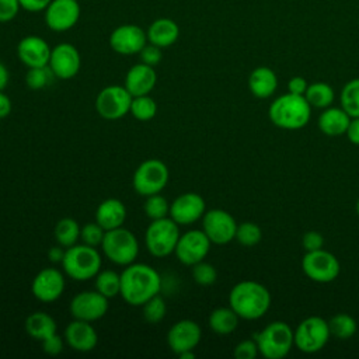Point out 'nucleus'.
Listing matches in <instances>:
<instances>
[{"label":"nucleus","mask_w":359,"mask_h":359,"mask_svg":"<svg viewBox=\"0 0 359 359\" xmlns=\"http://www.w3.org/2000/svg\"><path fill=\"white\" fill-rule=\"evenodd\" d=\"M161 276L150 265L132 262L121 272V297L135 307L143 306L149 299L160 294Z\"/></svg>","instance_id":"nucleus-1"},{"label":"nucleus","mask_w":359,"mask_h":359,"mask_svg":"<svg viewBox=\"0 0 359 359\" xmlns=\"http://www.w3.org/2000/svg\"><path fill=\"white\" fill-rule=\"evenodd\" d=\"M229 306L243 320H258L271 307V293L259 282L241 280L229 293Z\"/></svg>","instance_id":"nucleus-2"},{"label":"nucleus","mask_w":359,"mask_h":359,"mask_svg":"<svg viewBox=\"0 0 359 359\" xmlns=\"http://www.w3.org/2000/svg\"><path fill=\"white\" fill-rule=\"evenodd\" d=\"M268 116L279 129L299 130L309 123L311 107L304 95L286 93L272 101L268 109Z\"/></svg>","instance_id":"nucleus-3"},{"label":"nucleus","mask_w":359,"mask_h":359,"mask_svg":"<svg viewBox=\"0 0 359 359\" xmlns=\"http://www.w3.org/2000/svg\"><path fill=\"white\" fill-rule=\"evenodd\" d=\"M63 272L73 280L83 282L94 279L101 271L102 258L95 247L87 244H74L65 251L62 259Z\"/></svg>","instance_id":"nucleus-4"},{"label":"nucleus","mask_w":359,"mask_h":359,"mask_svg":"<svg viewBox=\"0 0 359 359\" xmlns=\"http://www.w3.org/2000/svg\"><path fill=\"white\" fill-rule=\"evenodd\" d=\"M258 352L266 359L285 358L294 345V334L285 321H272L254 335Z\"/></svg>","instance_id":"nucleus-5"},{"label":"nucleus","mask_w":359,"mask_h":359,"mask_svg":"<svg viewBox=\"0 0 359 359\" xmlns=\"http://www.w3.org/2000/svg\"><path fill=\"white\" fill-rule=\"evenodd\" d=\"M101 250L111 262L126 266L136 261L139 255V241L130 230L121 226L105 231Z\"/></svg>","instance_id":"nucleus-6"},{"label":"nucleus","mask_w":359,"mask_h":359,"mask_svg":"<svg viewBox=\"0 0 359 359\" xmlns=\"http://www.w3.org/2000/svg\"><path fill=\"white\" fill-rule=\"evenodd\" d=\"M180 234V224L170 216L151 220L144 233V245L153 257L164 258L174 252Z\"/></svg>","instance_id":"nucleus-7"},{"label":"nucleus","mask_w":359,"mask_h":359,"mask_svg":"<svg viewBox=\"0 0 359 359\" xmlns=\"http://www.w3.org/2000/svg\"><path fill=\"white\" fill-rule=\"evenodd\" d=\"M168 178L170 171L165 163L158 158H147L135 170L132 185L136 194L149 196L153 194H160L165 188Z\"/></svg>","instance_id":"nucleus-8"},{"label":"nucleus","mask_w":359,"mask_h":359,"mask_svg":"<svg viewBox=\"0 0 359 359\" xmlns=\"http://www.w3.org/2000/svg\"><path fill=\"white\" fill-rule=\"evenodd\" d=\"M294 334V346L304 353L321 351L331 338L328 321L320 316H310L299 323Z\"/></svg>","instance_id":"nucleus-9"},{"label":"nucleus","mask_w":359,"mask_h":359,"mask_svg":"<svg viewBox=\"0 0 359 359\" xmlns=\"http://www.w3.org/2000/svg\"><path fill=\"white\" fill-rule=\"evenodd\" d=\"M302 269L309 279L317 283H330L338 278L341 265L332 252L321 248L304 254Z\"/></svg>","instance_id":"nucleus-10"},{"label":"nucleus","mask_w":359,"mask_h":359,"mask_svg":"<svg viewBox=\"0 0 359 359\" xmlns=\"http://www.w3.org/2000/svg\"><path fill=\"white\" fill-rule=\"evenodd\" d=\"M132 98L125 86H107L97 94L95 111L104 119H121L129 112Z\"/></svg>","instance_id":"nucleus-11"},{"label":"nucleus","mask_w":359,"mask_h":359,"mask_svg":"<svg viewBox=\"0 0 359 359\" xmlns=\"http://www.w3.org/2000/svg\"><path fill=\"white\" fill-rule=\"evenodd\" d=\"M236 219L224 209H209L202 216V230L212 244H227L236 237Z\"/></svg>","instance_id":"nucleus-12"},{"label":"nucleus","mask_w":359,"mask_h":359,"mask_svg":"<svg viewBox=\"0 0 359 359\" xmlns=\"http://www.w3.org/2000/svg\"><path fill=\"white\" fill-rule=\"evenodd\" d=\"M210 244L212 243L203 230L192 229L180 234L174 254L181 264L192 266L206 258Z\"/></svg>","instance_id":"nucleus-13"},{"label":"nucleus","mask_w":359,"mask_h":359,"mask_svg":"<svg viewBox=\"0 0 359 359\" xmlns=\"http://www.w3.org/2000/svg\"><path fill=\"white\" fill-rule=\"evenodd\" d=\"M108 299L97 290H83L73 296L69 311L73 318L83 321H97L108 311Z\"/></svg>","instance_id":"nucleus-14"},{"label":"nucleus","mask_w":359,"mask_h":359,"mask_svg":"<svg viewBox=\"0 0 359 359\" xmlns=\"http://www.w3.org/2000/svg\"><path fill=\"white\" fill-rule=\"evenodd\" d=\"M80 13L77 0H52L45 8V24L55 32H65L77 24Z\"/></svg>","instance_id":"nucleus-15"},{"label":"nucleus","mask_w":359,"mask_h":359,"mask_svg":"<svg viewBox=\"0 0 359 359\" xmlns=\"http://www.w3.org/2000/svg\"><path fill=\"white\" fill-rule=\"evenodd\" d=\"M66 280L62 271L48 266L41 269L31 283L34 297L42 303H52L57 300L65 292Z\"/></svg>","instance_id":"nucleus-16"},{"label":"nucleus","mask_w":359,"mask_h":359,"mask_svg":"<svg viewBox=\"0 0 359 359\" xmlns=\"http://www.w3.org/2000/svg\"><path fill=\"white\" fill-rule=\"evenodd\" d=\"M147 43L146 31L136 24H122L109 35V46L119 55H137Z\"/></svg>","instance_id":"nucleus-17"},{"label":"nucleus","mask_w":359,"mask_h":359,"mask_svg":"<svg viewBox=\"0 0 359 359\" xmlns=\"http://www.w3.org/2000/svg\"><path fill=\"white\" fill-rule=\"evenodd\" d=\"M48 66L50 67L56 79L69 80L79 73L81 66V57L74 45L62 42L52 48Z\"/></svg>","instance_id":"nucleus-18"},{"label":"nucleus","mask_w":359,"mask_h":359,"mask_svg":"<svg viewBox=\"0 0 359 359\" xmlns=\"http://www.w3.org/2000/svg\"><path fill=\"white\" fill-rule=\"evenodd\" d=\"M206 212L205 199L196 192H185L178 195L170 203V217L180 226L198 222Z\"/></svg>","instance_id":"nucleus-19"},{"label":"nucleus","mask_w":359,"mask_h":359,"mask_svg":"<svg viewBox=\"0 0 359 359\" xmlns=\"http://www.w3.org/2000/svg\"><path fill=\"white\" fill-rule=\"evenodd\" d=\"M202 338V330L194 320H180L171 325L167 332V344L170 349L180 355L185 351H194Z\"/></svg>","instance_id":"nucleus-20"},{"label":"nucleus","mask_w":359,"mask_h":359,"mask_svg":"<svg viewBox=\"0 0 359 359\" xmlns=\"http://www.w3.org/2000/svg\"><path fill=\"white\" fill-rule=\"evenodd\" d=\"M52 48L38 35H27L17 45V56L27 67H39L49 63Z\"/></svg>","instance_id":"nucleus-21"},{"label":"nucleus","mask_w":359,"mask_h":359,"mask_svg":"<svg viewBox=\"0 0 359 359\" xmlns=\"http://www.w3.org/2000/svg\"><path fill=\"white\" fill-rule=\"evenodd\" d=\"M65 341L73 351L90 352L97 346L98 334L91 323L73 318L65 328Z\"/></svg>","instance_id":"nucleus-22"},{"label":"nucleus","mask_w":359,"mask_h":359,"mask_svg":"<svg viewBox=\"0 0 359 359\" xmlns=\"http://www.w3.org/2000/svg\"><path fill=\"white\" fill-rule=\"evenodd\" d=\"M157 83V73L153 66L144 65L142 62L133 65L125 76V88L132 97L150 94Z\"/></svg>","instance_id":"nucleus-23"},{"label":"nucleus","mask_w":359,"mask_h":359,"mask_svg":"<svg viewBox=\"0 0 359 359\" xmlns=\"http://www.w3.org/2000/svg\"><path fill=\"white\" fill-rule=\"evenodd\" d=\"M126 220V208L118 198L104 199L95 210V222L105 230H114L123 226Z\"/></svg>","instance_id":"nucleus-24"},{"label":"nucleus","mask_w":359,"mask_h":359,"mask_svg":"<svg viewBox=\"0 0 359 359\" xmlns=\"http://www.w3.org/2000/svg\"><path fill=\"white\" fill-rule=\"evenodd\" d=\"M146 35L147 42L154 43L164 49L177 42L180 36V27L174 20L168 17H161L154 20L149 25V28L146 29Z\"/></svg>","instance_id":"nucleus-25"},{"label":"nucleus","mask_w":359,"mask_h":359,"mask_svg":"<svg viewBox=\"0 0 359 359\" xmlns=\"http://www.w3.org/2000/svg\"><path fill=\"white\" fill-rule=\"evenodd\" d=\"M349 122L351 116L344 111L342 107L324 108L317 119V125L321 133L330 137L345 135Z\"/></svg>","instance_id":"nucleus-26"},{"label":"nucleus","mask_w":359,"mask_h":359,"mask_svg":"<svg viewBox=\"0 0 359 359\" xmlns=\"http://www.w3.org/2000/svg\"><path fill=\"white\" fill-rule=\"evenodd\" d=\"M248 88L257 98H269L278 88L276 73L266 66L255 67L248 76Z\"/></svg>","instance_id":"nucleus-27"},{"label":"nucleus","mask_w":359,"mask_h":359,"mask_svg":"<svg viewBox=\"0 0 359 359\" xmlns=\"http://www.w3.org/2000/svg\"><path fill=\"white\" fill-rule=\"evenodd\" d=\"M27 334L36 341H43L45 338L57 332V325L55 318L45 311H34L25 318Z\"/></svg>","instance_id":"nucleus-28"},{"label":"nucleus","mask_w":359,"mask_h":359,"mask_svg":"<svg viewBox=\"0 0 359 359\" xmlns=\"http://www.w3.org/2000/svg\"><path fill=\"white\" fill-rule=\"evenodd\" d=\"M238 320H240V317L230 306L229 307H217L209 314L208 324L213 332H216L219 335H227V334H231L237 328Z\"/></svg>","instance_id":"nucleus-29"},{"label":"nucleus","mask_w":359,"mask_h":359,"mask_svg":"<svg viewBox=\"0 0 359 359\" xmlns=\"http://www.w3.org/2000/svg\"><path fill=\"white\" fill-rule=\"evenodd\" d=\"M304 98L307 100L311 108L324 109L332 105L335 100V93L330 84L324 81H317V83L309 84L304 93Z\"/></svg>","instance_id":"nucleus-30"},{"label":"nucleus","mask_w":359,"mask_h":359,"mask_svg":"<svg viewBox=\"0 0 359 359\" xmlns=\"http://www.w3.org/2000/svg\"><path fill=\"white\" fill-rule=\"evenodd\" d=\"M80 224L72 217L60 219L55 226L56 243L65 248H69L80 240Z\"/></svg>","instance_id":"nucleus-31"},{"label":"nucleus","mask_w":359,"mask_h":359,"mask_svg":"<svg viewBox=\"0 0 359 359\" xmlns=\"http://www.w3.org/2000/svg\"><path fill=\"white\" fill-rule=\"evenodd\" d=\"M94 279L95 290L107 299L115 297L121 293V273L112 269H101Z\"/></svg>","instance_id":"nucleus-32"},{"label":"nucleus","mask_w":359,"mask_h":359,"mask_svg":"<svg viewBox=\"0 0 359 359\" xmlns=\"http://www.w3.org/2000/svg\"><path fill=\"white\" fill-rule=\"evenodd\" d=\"M328 328L331 337H335L338 339H349L355 335L358 324L352 316L346 313H339L328 320Z\"/></svg>","instance_id":"nucleus-33"},{"label":"nucleus","mask_w":359,"mask_h":359,"mask_svg":"<svg viewBox=\"0 0 359 359\" xmlns=\"http://www.w3.org/2000/svg\"><path fill=\"white\" fill-rule=\"evenodd\" d=\"M341 107L351 118L359 116V77L349 80L339 94Z\"/></svg>","instance_id":"nucleus-34"},{"label":"nucleus","mask_w":359,"mask_h":359,"mask_svg":"<svg viewBox=\"0 0 359 359\" xmlns=\"http://www.w3.org/2000/svg\"><path fill=\"white\" fill-rule=\"evenodd\" d=\"M129 112L137 121H150L157 114V104L149 94L137 95L132 98Z\"/></svg>","instance_id":"nucleus-35"},{"label":"nucleus","mask_w":359,"mask_h":359,"mask_svg":"<svg viewBox=\"0 0 359 359\" xmlns=\"http://www.w3.org/2000/svg\"><path fill=\"white\" fill-rule=\"evenodd\" d=\"M53 79L56 77L48 65L39 67H28L25 73V84L35 91L48 87L53 81Z\"/></svg>","instance_id":"nucleus-36"},{"label":"nucleus","mask_w":359,"mask_h":359,"mask_svg":"<svg viewBox=\"0 0 359 359\" xmlns=\"http://www.w3.org/2000/svg\"><path fill=\"white\" fill-rule=\"evenodd\" d=\"M143 210L150 220H157L167 217L170 215V203L168 201L160 194H153L146 196L143 203Z\"/></svg>","instance_id":"nucleus-37"},{"label":"nucleus","mask_w":359,"mask_h":359,"mask_svg":"<svg viewBox=\"0 0 359 359\" xmlns=\"http://www.w3.org/2000/svg\"><path fill=\"white\" fill-rule=\"evenodd\" d=\"M261 238H262V230L257 223L243 222L237 224L234 240H237L241 245L254 247L261 241Z\"/></svg>","instance_id":"nucleus-38"},{"label":"nucleus","mask_w":359,"mask_h":359,"mask_svg":"<svg viewBox=\"0 0 359 359\" xmlns=\"http://www.w3.org/2000/svg\"><path fill=\"white\" fill-rule=\"evenodd\" d=\"M143 318L149 323V324H157L160 323L167 313V306L164 299L160 294H156L154 297L149 299L143 306Z\"/></svg>","instance_id":"nucleus-39"},{"label":"nucleus","mask_w":359,"mask_h":359,"mask_svg":"<svg viewBox=\"0 0 359 359\" xmlns=\"http://www.w3.org/2000/svg\"><path fill=\"white\" fill-rule=\"evenodd\" d=\"M191 273H192V279L195 280V283H198L201 286H210L217 279L216 268L212 264L206 262L205 259L192 265Z\"/></svg>","instance_id":"nucleus-40"},{"label":"nucleus","mask_w":359,"mask_h":359,"mask_svg":"<svg viewBox=\"0 0 359 359\" xmlns=\"http://www.w3.org/2000/svg\"><path fill=\"white\" fill-rule=\"evenodd\" d=\"M104 236H105V230L97 222L86 223L80 230V240L83 241V244H87L91 247H98V245L101 247Z\"/></svg>","instance_id":"nucleus-41"},{"label":"nucleus","mask_w":359,"mask_h":359,"mask_svg":"<svg viewBox=\"0 0 359 359\" xmlns=\"http://www.w3.org/2000/svg\"><path fill=\"white\" fill-rule=\"evenodd\" d=\"M139 57H140V62L144 63V65H149V66H157L161 59H163V48L154 45V43H150L147 42L142 50L137 53Z\"/></svg>","instance_id":"nucleus-42"},{"label":"nucleus","mask_w":359,"mask_h":359,"mask_svg":"<svg viewBox=\"0 0 359 359\" xmlns=\"http://www.w3.org/2000/svg\"><path fill=\"white\" fill-rule=\"evenodd\" d=\"M234 358L237 359H255V356L259 353L258 352V345L255 339H244L238 342L234 346Z\"/></svg>","instance_id":"nucleus-43"},{"label":"nucleus","mask_w":359,"mask_h":359,"mask_svg":"<svg viewBox=\"0 0 359 359\" xmlns=\"http://www.w3.org/2000/svg\"><path fill=\"white\" fill-rule=\"evenodd\" d=\"M20 10V0H0V22L13 21Z\"/></svg>","instance_id":"nucleus-44"},{"label":"nucleus","mask_w":359,"mask_h":359,"mask_svg":"<svg viewBox=\"0 0 359 359\" xmlns=\"http://www.w3.org/2000/svg\"><path fill=\"white\" fill-rule=\"evenodd\" d=\"M302 245L306 250V252L321 250L324 247V237L320 231L316 230L306 231L302 237Z\"/></svg>","instance_id":"nucleus-45"},{"label":"nucleus","mask_w":359,"mask_h":359,"mask_svg":"<svg viewBox=\"0 0 359 359\" xmlns=\"http://www.w3.org/2000/svg\"><path fill=\"white\" fill-rule=\"evenodd\" d=\"M42 349L45 353L50 356H56L63 351V339L62 337L56 332L42 341Z\"/></svg>","instance_id":"nucleus-46"},{"label":"nucleus","mask_w":359,"mask_h":359,"mask_svg":"<svg viewBox=\"0 0 359 359\" xmlns=\"http://www.w3.org/2000/svg\"><path fill=\"white\" fill-rule=\"evenodd\" d=\"M307 87H309V83L302 76H294L287 81V93H292L296 95H304Z\"/></svg>","instance_id":"nucleus-47"},{"label":"nucleus","mask_w":359,"mask_h":359,"mask_svg":"<svg viewBox=\"0 0 359 359\" xmlns=\"http://www.w3.org/2000/svg\"><path fill=\"white\" fill-rule=\"evenodd\" d=\"M52 0H20L21 8L29 13H39L45 11V8L49 6Z\"/></svg>","instance_id":"nucleus-48"},{"label":"nucleus","mask_w":359,"mask_h":359,"mask_svg":"<svg viewBox=\"0 0 359 359\" xmlns=\"http://www.w3.org/2000/svg\"><path fill=\"white\" fill-rule=\"evenodd\" d=\"M348 140L355 144L359 146V116L358 118H351V122L348 125V129L345 132Z\"/></svg>","instance_id":"nucleus-49"},{"label":"nucleus","mask_w":359,"mask_h":359,"mask_svg":"<svg viewBox=\"0 0 359 359\" xmlns=\"http://www.w3.org/2000/svg\"><path fill=\"white\" fill-rule=\"evenodd\" d=\"M11 108H13V105H11L10 97L7 94H4L3 91H0V119L8 116L11 112Z\"/></svg>","instance_id":"nucleus-50"},{"label":"nucleus","mask_w":359,"mask_h":359,"mask_svg":"<svg viewBox=\"0 0 359 359\" xmlns=\"http://www.w3.org/2000/svg\"><path fill=\"white\" fill-rule=\"evenodd\" d=\"M65 251H66V248L59 245V244L55 245V247H50L49 251H48L49 261H52V262H62V259L65 257Z\"/></svg>","instance_id":"nucleus-51"},{"label":"nucleus","mask_w":359,"mask_h":359,"mask_svg":"<svg viewBox=\"0 0 359 359\" xmlns=\"http://www.w3.org/2000/svg\"><path fill=\"white\" fill-rule=\"evenodd\" d=\"M8 79H10L8 70H7V67L0 62V91H3V90L6 88V86L8 84Z\"/></svg>","instance_id":"nucleus-52"},{"label":"nucleus","mask_w":359,"mask_h":359,"mask_svg":"<svg viewBox=\"0 0 359 359\" xmlns=\"http://www.w3.org/2000/svg\"><path fill=\"white\" fill-rule=\"evenodd\" d=\"M194 356H195L194 351H185V352H182V353H180V355H178V358H180V359H192Z\"/></svg>","instance_id":"nucleus-53"},{"label":"nucleus","mask_w":359,"mask_h":359,"mask_svg":"<svg viewBox=\"0 0 359 359\" xmlns=\"http://www.w3.org/2000/svg\"><path fill=\"white\" fill-rule=\"evenodd\" d=\"M355 210H356V215L359 216V199L356 201V205H355Z\"/></svg>","instance_id":"nucleus-54"}]
</instances>
